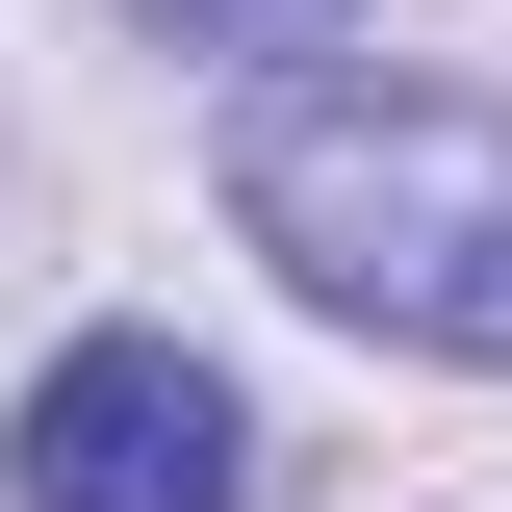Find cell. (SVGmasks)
<instances>
[{
	"label": "cell",
	"instance_id": "6da1fadb",
	"mask_svg": "<svg viewBox=\"0 0 512 512\" xmlns=\"http://www.w3.org/2000/svg\"><path fill=\"white\" fill-rule=\"evenodd\" d=\"M231 231L410 359H512V103L461 77H282L231 128Z\"/></svg>",
	"mask_w": 512,
	"mask_h": 512
},
{
	"label": "cell",
	"instance_id": "7a4b0ae2",
	"mask_svg": "<svg viewBox=\"0 0 512 512\" xmlns=\"http://www.w3.org/2000/svg\"><path fill=\"white\" fill-rule=\"evenodd\" d=\"M0 461H26V512H231L256 436H231V384H205L180 333H77V359L26 384Z\"/></svg>",
	"mask_w": 512,
	"mask_h": 512
},
{
	"label": "cell",
	"instance_id": "3957f363",
	"mask_svg": "<svg viewBox=\"0 0 512 512\" xmlns=\"http://www.w3.org/2000/svg\"><path fill=\"white\" fill-rule=\"evenodd\" d=\"M154 26H180V52H333L359 0H154Z\"/></svg>",
	"mask_w": 512,
	"mask_h": 512
}]
</instances>
